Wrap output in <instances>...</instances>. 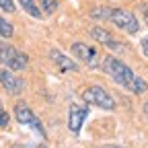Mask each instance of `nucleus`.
<instances>
[{
	"instance_id": "1",
	"label": "nucleus",
	"mask_w": 148,
	"mask_h": 148,
	"mask_svg": "<svg viewBox=\"0 0 148 148\" xmlns=\"http://www.w3.org/2000/svg\"><path fill=\"white\" fill-rule=\"evenodd\" d=\"M103 70L105 74H109V78L117 82L119 86H123L125 90L134 92V95H144V92L148 90V82L138 76V74L130 68L125 62H121L119 58H113V56H107V58H103Z\"/></svg>"
},
{
	"instance_id": "2",
	"label": "nucleus",
	"mask_w": 148,
	"mask_h": 148,
	"mask_svg": "<svg viewBox=\"0 0 148 148\" xmlns=\"http://www.w3.org/2000/svg\"><path fill=\"white\" fill-rule=\"evenodd\" d=\"M107 21H111L117 29L134 35L140 31V25H138V18L132 10L127 8H109V14H107Z\"/></svg>"
},
{
	"instance_id": "3",
	"label": "nucleus",
	"mask_w": 148,
	"mask_h": 148,
	"mask_svg": "<svg viewBox=\"0 0 148 148\" xmlns=\"http://www.w3.org/2000/svg\"><path fill=\"white\" fill-rule=\"evenodd\" d=\"M0 64H2L4 68H8V70H12V72H16V70L27 68L29 58H27V53L18 51L16 47L0 41Z\"/></svg>"
},
{
	"instance_id": "4",
	"label": "nucleus",
	"mask_w": 148,
	"mask_h": 148,
	"mask_svg": "<svg viewBox=\"0 0 148 148\" xmlns=\"http://www.w3.org/2000/svg\"><path fill=\"white\" fill-rule=\"evenodd\" d=\"M82 99H84V103H90V105H95V107H101L105 111H113L115 109V99L111 97L103 86H99V84L88 86L82 92Z\"/></svg>"
},
{
	"instance_id": "5",
	"label": "nucleus",
	"mask_w": 148,
	"mask_h": 148,
	"mask_svg": "<svg viewBox=\"0 0 148 148\" xmlns=\"http://www.w3.org/2000/svg\"><path fill=\"white\" fill-rule=\"evenodd\" d=\"M14 117H16L18 123H23V125L35 130L41 138H45V130H43L41 121L37 119V115L33 113V109H31L27 103H16V105H14Z\"/></svg>"
},
{
	"instance_id": "6",
	"label": "nucleus",
	"mask_w": 148,
	"mask_h": 148,
	"mask_svg": "<svg viewBox=\"0 0 148 148\" xmlns=\"http://www.w3.org/2000/svg\"><path fill=\"white\" fill-rule=\"evenodd\" d=\"M72 56L74 58H78L84 66H88V68H99L103 62H101V58H99V51L92 47V45H88V43H82V41H76V43H72Z\"/></svg>"
},
{
	"instance_id": "7",
	"label": "nucleus",
	"mask_w": 148,
	"mask_h": 148,
	"mask_svg": "<svg viewBox=\"0 0 148 148\" xmlns=\"http://www.w3.org/2000/svg\"><path fill=\"white\" fill-rule=\"evenodd\" d=\"M0 84L4 86V90L8 92V95H21L23 88H25L23 78H18L16 74L12 70H8V68L0 70Z\"/></svg>"
},
{
	"instance_id": "8",
	"label": "nucleus",
	"mask_w": 148,
	"mask_h": 148,
	"mask_svg": "<svg viewBox=\"0 0 148 148\" xmlns=\"http://www.w3.org/2000/svg\"><path fill=\"white\" fill-rule=\"evenodd\" d=\"M86 117H88V107L86 105L72 103L70 105V111H68V127H70V132L78 134L80 130H82V123H84Z\"/></svg>"
},
{
	"instance_id": "9",
	"label": "nucleus",
	"mask_w": 148,
	"mask_h": 148,
	"mask_svg": "<svg viewBox=\"0 0 148 148\" xmlns=\"http://www.w3.org/2000/svg\"><path fill=\"white\" fill-rule=\"evenodd\" d=\"M90 37H92V39H95V41H99L101 45H105V47H109V49H113V51L121 47V45H119V41L115 39V37L111 35V33H109L107 29L99 27V25L90 29Z\"/></svg>"
},
{
	"instance_id": "10",
	"label": "nucleus",
	"mask_w": 148,
	"mask_h": 148,
	"mask_svg": "<svg viewBox=\"0 0 148 148\" xmlns=\"http://www.w3.org/2000/svg\"><path fill=\"white\" fill-rule=\"evenodd\" d=\"M49 58H51V62L58 66L62 72H76L78 70V64L74 62L72 58H68L66 53H62L60 49H51L49 51Z\"/></svg>"
},
{
	"instance_id": "11",
	"label": "nucleus",
	"mask_w": 148,
	"mask_h": 148,
	"mask_svg": "<svg viewBox=\"0 0 148 148\" xmlns=\"http://www.w3.org/2000/svg\"><path fill=\"white\" fill-rule=\"evenodd\" d=\"M18 4H21V8H23L27 14H31V16H35V18H41V16H43L41 8L37 6L35 0H18Z\"/></svg>"
},
{
	"instance_id": "12",
	"label": "nucleus",
	"mask_w": 148,
	"mask_h": 148,
	"mask_svg": "<svg viewBox=\"0 0 148 148\" xmlns=\"http://www.w3.org/2000/svg\"><path fill=\"white\" fill-rule=\"evenodd\" d=\"M58 10V0H41V12L51 14Z\"/></svg>"
},
{
	"instance_id": "13",
	"label": "nucleus",
	"mask_w": 148,
	"mask_h": 148,
	"mask_svg": "<svg viewBox=\"0 0 148 148\" xmlns=\"http://www.w3.org/2000/svg\"><path fill=\"white\" fill-rule=\"evenodd\" d=\"M0 35L2 37H12V25L2 16H0Z\"/></svg>"
},
{
	"instance_id": "14",
	"label": "nucleus",
	"mask_w": 148,
	"mask_h": 148,
	"mask_svg": "<svg viewBox=\"0 0 148 148\" xmlns=\"http://www.w3.org/2000/svg\"><path fill=\"white\" fill-rule=\"evenodd\" d=\"M0 8H2L4 12H14V2L12 0H0Z\"/></svg>"
},
{
	"instance_id": "15",
	"label": "nucleus",
	"mask_w": 148,
	"mask_h": 148,
	"mask_svg": "<svg viewBox=\"0 0 148 148\" xmlns=\"http://www.w3.org/2000/svg\"><path fill=\"white\" fill-rule=\"evenodd\" d=\"M8 113H6V111H4V107H2V103H0V127H6L8 125Z\"/></svg>"
},
{
	"instance_id": "16",
	"label": "nucleus",
	"mask_w": 148,
	"mask_h": 148,
	"mask_svg": "<svg viewBox=\"0 0 148 148\" xmlns=\"http://www.w3.org/2000/svg\"><path fill=\"white\" fill-rule=\"evenodd\" d=\"M140 47H142V53L146 56V58H148V37H144V39H142V43H140Z\"/></svg>"
},
{
	"instance_id": "17",
	"label": "nucleus",
	"mask_w": 148,
	"mask_h": 148,
	"mask_svg": "<svg viewBox=\"0 0 148 148\" xmlns=\"http://www.w3.org/2000/svg\"><path fill=\"white\" fill-rule=\"evenodd\" d=\"M142 16H144V23L148 25V6H144V8H142Z\"/></svg>"
},
{
	"instance_id": "18",
	"label": "nucleus",
	"mask_w": 148,
	"mask_h": 148,
	"mask_svg": "<svg viewBox=\"0 0 148 148\" xmlns=\"http://www.w3.org/2000/svg\"><path fill=\"white\" fill-rule=\"evenodd\" d=\"M101 148H123V146H117V144H107V146H101Z\"/></svg>"
},
{
	"instance_id": "19",
	"label": "nucleus",
	"mask_w": 148,
	"mask_h": 148,
	"mask_svg": "<svg viewBox=\"0 0 148 148\" xmlns=\"http://www.w3.org/2000/svg\"><path fill=\"white\" fill-rule=\"evenodd\" d=\"M144 115H146V119H148V103H144Z\"/></svg>"
},
{
	"instance_id": "20",
	"label": "nucleus",
	"mask_w": 148,
	"mask_h": 148,
	"mask_svg": "<svg viewBox=\"0 0 148 148\" xmlns=\"http://www.w3.org/2000/svg\"><path fill=\"white\" fill-rule=\"evenodd\" d=\"M33 148H47L45 144H37V146H33Z\"/></svg>"
}]
</instances>
